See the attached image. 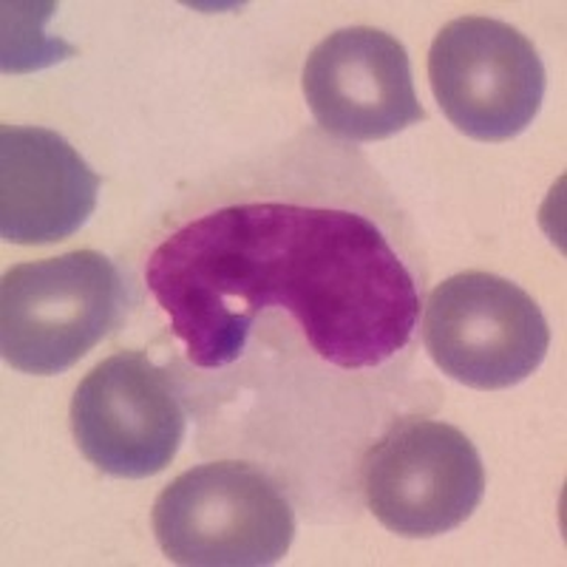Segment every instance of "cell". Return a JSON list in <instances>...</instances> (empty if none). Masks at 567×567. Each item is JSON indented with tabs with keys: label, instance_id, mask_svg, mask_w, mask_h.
<instances>
[{
	"label": "cell",
	"instance_id": "obj_1",
	"mask_svg": "<svg viewBox=\"0 0 567 567\" xmlns=\"http://www.w3.org/2000/svg\"><path fill=\"white\" fill-rule=\"evenodd\" d=\"M145 284L187 361L221 369L245 352L258 316L290 312L338 369H374L409 347L420 284L381 225L349 207L227 202L154 247Z\"/></svg>",
	"mask_w": 567,
	"mask_h": 567
},
{
	"label": "cell",
	"instance_id": "obj_2",
	"mask_svg": "<svg viewBox=\"0 0 567 567\" xmlns=\"http://www.w3.org/2000/svg\"><path fill=\"white\" fill-rule=\"evenodd\" d=\"M125 312V284L97 250L12 267L0 287V349L27 374H60L97 347Z\"/></svg>",
	"mask_w": 567,
	"mask_h": 567
},
{
	"label": "cell",
	"instance_id": "obj_3",
	"mask_svg": "<svg viewBox=\"0 0 567 567\" xmlns=\"http://www.w3.org/2000/svg\"><path fill=\"white\" fill-rule=\"evenodd\" d=\"M154 534L176 565L261 567L290 550L296 516L252 465L205 463L156 496Z\"/></svg>",
	"mask_w": 567,
	"mask_h": 567
},
{
	"label": "cell",
	"instance_id": "obj_4",
	"mask_svg": "<svg viewBox=\"0 0 567 567\" xmlns=\"http://www.w3.org/2000/svg\"><path fill=\"white\" fill-rule=\"evenodd\" d=\"M423 341L440 372L491 392L516 386L539 369L550 329L523 287L494 272L468 270L432 290Z\"/></svg>",
	"mask_w": 567,
	"mask_h": 567
},
{
	"label": "cell",
	"instance_id": "obj_5",
	"mask_svg": "<svg viewBox=\"0 0 567 567\" xmlns=\"http://www.w3.org/2000/svg\"><path fill=\"white\" fill-rule=\"evenodd\" d=\"M429 83L449 123L483 142L523 134L545 97V65L523 32L494 18L445 23L429 52Z\"/></svg>",
	"mask_w": 567,
	"mask_h": 567
},
{
	"label": "cell",
	"instance_id": "obj_6",
	"mask_svg": "<svg viewBox=\"0 0 567 567\" xmlns=\"http://www.w3.org/2000/svg\"><path fill=\"white\" fill-rule=\"evenodd\" d=\"M363 494L383 528L409 539L449 534L485 494L477 449L440 420H406L363 460Z\"/></svg>",
	"mask_w": 567,
	"mask_h": 567
},
{
	"label": "cell",
	"instance_id": "obj_7",
	"mask_svg": "<svg viewBox=\"0 0 567 567\" xmlns=\"http://www.w3.org/2000/svg\"><path fill=\"white\" fill-rule=\"evenodd\" d=\"M71 432L91 465L120 480L154 477L185 440V412L148 354L116 352L91 369L71 400Z\"/></svg>",
	"mask_w": 567,
	"mask_h": 567
},
{
	"label": "cell",
	"instance_id": "obj_8",
	"mask_svg": "<svg viewBox=\"0 0 567 567\" xmlns=\"http://www.w3.org/2000/svg\"><path fill=\"white\" fill-rule=\"evenodd\" d=\"M303 97L323 131L349 142L386 140L425 120L406 49L381 29L323 38L303 63Z\"/></svg>",
	"mask_w": 567,
	"mask_h": 567
},
{
	"label": "cell",
	"instance_id": "obj_9",
	"mask_svg": "<svg viewBox=\"0 0 567 567\" xmlns=\"http://www.w3.org/2000/svg\"><path fill=\"white\" fill-rule=\"evenodd\" d=\"M100 176L49 128L0 131V233L9 245H52L89 221Z\"/></svg>",
	"mask_w": 567,
	"mask_h": 567
}]
</instances>
